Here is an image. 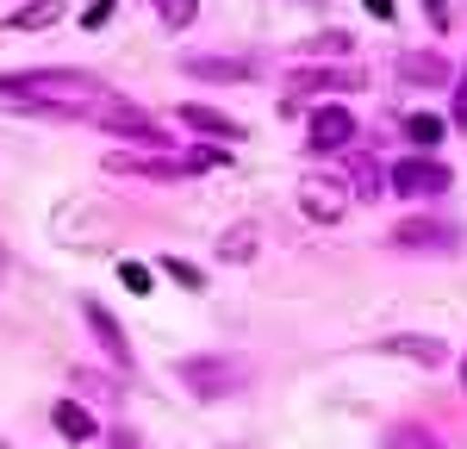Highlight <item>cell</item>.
Listing matches in <instances>:
<instances>
[{
  "label": "cell",
  "mask_w": 467,
  "mask_h": 449,
  "mask_svg": "<svg viewBox=\"0 0 467 449\" xmlns=\"http://www.w3.org/2000/svg\"><path fill=\"white\" fill-rule=\"evenodd\" d=\"M112 88L88 69H6L0 75V107L13 112H44V119H75L94 125Z\"/></svg>",
  "instance_id": "cell-1"
},
{
  "label": "cell",
  "mask_w": 467,
  "mask_h": 449,
  "mask_svg": "<svg viewBox=\"0 0 467 449\" xmlns=\"http://www.w3.org/2000/svg\"><path fill=\"white\" fill-rule=\"evenodd\" d=\"M218 162H224L218 150H187V156H156V150L150 156H125L119 150V156H107L112 175H138V182H187L200 169H218Z\"/></svg>",
  "instance_id": "cell-2"
},
{
  "label": "cell",
  "mask_w": 467,
  "mask_h": 449,
  "mask_svg": "<svg viewBox=\"0 0 467 449\" xmlns=\"http://www.w3.org/2000/svg\"><path fill=\"white\" fill-rule=\"evenodd\" d=\"M175 381L193 400H224L244 387V362L237 356H187V362H175Z\"/></svg>",
  "instance_id": "cell-3"
},
{
  "label": "cell",
  "mask_w": 467,
  "mask_h": 449,
  "mask_svg": "<svg viewBox=\"0 0 467 449\" xmlns=\"http://www.w3.org/2000/svg\"><path fill=\"white\" fill-rule=\"evenodd\" d=\"M94 125H100V131H112V138H125V144H144V150H156V156H169V131H162L144 107L119 100V94L100 107V119H94Z\"/></svg>",
  "instance_id": "cell-4"
},
{
  "label": "cell",
  "mask_w": 467,
  "mask_h": 449,
  "mask_svg": "<svg viewBox=\"0 0 467 449\" xmlns=\"http://www.w3.org/2000/svg\"><path fill=\"white\" fill-rule=\"evenodd\" d=\"M449 182H455V175H449V162H436V156H405V162H393V187L405 200H436Z\"/></svg>",
  "instance_id": "cell-5"
},
{
  "label": "cell",
  "mask_w": 467,
  "mask_h": 449,
  "mask_svg": "<svg viewBox=\"0 0 467 449\" xmlns=\"http://www.w3.org/2000/svg\"><path fill=\"white\" fill-rule=\"evenodd\" d=\"M81 318H88V331H94V343H100V350L112 356V369H119V374H131V369H138V350L125 343V325L112 318V312L100 306V299H81Z\"/></svg>",
  "instance_id": "cell-6"
},
{
  "label": "cell",
  "mask_w": 467,
  "mask_h": 449,
  "mask_svg": "<svg viewBox=\"0 0 467 449\" xmlns=\"http://www.w3.org/2000/svg\"><path fill=\"white\" fill-rule=\"evenodd\" d=\"M356 88H368V75H361V69H293L287 75V100H281V107H299L306 94H356Z\"/></svg>",
  "instance_id": "cell-7"
},
{
  "label": "cell",
  "mask_w": 467,
  "mask_h": 449,
  "mask_svg": "<svg viewBox=\"0 0 467 449\" xmlns=\"http://www.w3.org/2000/svg\"><path fill=\"white\" fill-rule=\"evenodd\" d=\"M343 206H349V187L337 182V175H306V182H299V213L312 224H337Z\"/></svg>",
  "instance_id": "cell-8"
},
{
  "label": "cell",
  "mask_w": 467,
  "mask_h": 449,
  "mask_svg": "<svg viewBox=\"0 0 467 449\" xmlns=\"http://www.w3.org/2000/svg\"><path fill=\"white\" fill-rule=\"evenodd\" d=\"M393 250H462V231L442 219H405L393 224Z\"/></svg>",
  "instance_id": "cell-9"
},
{
  "label": "cell",
  "mask_w": 467,
  "mask_h": 449,
  "mask_svg": "<svg viewBox=\"0 0 467 449\" xmlns=\"http://www.w3.org/2000/svg\"><path fill=\"white\" fill-rule=\"evenodd\" d=\"M356 112L349 107H318L312 112V131H306V144L312 150H343V144H356Z\"/></svg>",
  "instance_id": "cell-10"
},
{
  "label": "cell",
  "mask_w": 467,
  "mask_h": 449,
  "mask_svg": "<svg viewBox=\"0 0 467 449\" xmlns=\"http://www.w3.org/2000/svg\"><path fill=\"white\" fill-rule=\"evenodd\" d=\"M181 125H187V131H200V138H213V144H237V138H244V125H237V119H224L218 107H200V100H187V107H181Z\"/></svg>",
  "instance_id": "cell-11"
},
{
  "label": "cell",
  "mask_w": 467,
  "mask_h": 449,
  "mask_svg": "<svg viewBox=\"0 0 467 449\" xmlns=\"http://www.w3.org/2000/svg\"><path fill=\"white\" fill-rule=\"evenodd\" d=\"M50 424L63 431V444H94L100 437V418H94V406H81V400H57L50 406Z\"/></svg>",
  "instance_id": "cell-12"
},
{
  "label": "cell",
  "mask_w": 467,
  "mask_h": 449,
  "mask_svg": "<svg viewBox=\"0 0 467 449\" xmlns=\"http://www.w3.org/2000/svg\"><path fill=\"white\" fill-rule=\"evenodd\" d=\"M399 81H411V88H442V81H455L449 63L436 57V50H405L399 57Z\"/></svg>",
  "instance_id": "cell-13"
},
{
  "label": "cell",
  "mask_w": 467,
  "mask_h": 449,
  "mask_svg": "<svg viewBox=\"0 0 467 449\" xmlns=\"http://www.w3.org/2000/svg\"><path fill=\"white\" fill-rule=\"evenodd\" d=\"M181 69L193 75V81H250L255 63L250 57H187Z\"/></svg>",
  "instance_id": "cell-14"
},
{
  "label": "cell",
  "mask_w": 467,
  "mask_h": 449,
  "mask_svg": "<svg viewBox=\"0 0 467 449\" xmlns=\"http://www.w3.org/2000/svg\"><path fill=\"white\" fill-rule=\"evenodd\" d=\"M380 350L387 356H405V362H424V369H442V356H449L442 337H387Z\"/></svg>",
  "instance_id": "cell-15"
},
{
  "label": "cell",
  "mask_w": 467,
  "mask_h": 449,
  "mask_svg": "<svg viewBox=\"0 0 467 449\" xmlns=\"http://www.w3.org/2000/svg\"><path fill=\"white\" fill-rule=\"evenodd\" d=\"M57 13H63V0H32V6H19V13L6 19V32H44Z\"/></svg>",
  "instance_id": "cell-16"
},
{
  "label": "cell",
  "mask_w": 467,
  "mask_h": 449,
  "mask_svg": "<svg viewBox=\"0 0 467 449\" xmlns=\"http://www.w3.org/2000/svg\"><path fill=\"white\" fill-rule=\"evenodd\" d=\"M387 449H442V437H436L431 424H393L387 431Z\"/></svg>",
  "instance_id": "cell-17"
},
{
  "label": "cell",
  "mask_w": 467,
  "mask_h": 449,
  "mask_svg": "<svg viewBox=\"0 0 467 449\" xmlns=\"http://www.w3.org/2000/svg\"><path fill=\"white\" fill-rule=\"evenodd\" d=\"M380 169H374V162H368V156H356V162H349V193H356V200H380Z\"/></svg>",
  "instance_id": "cell-18"
},
{
  "label": "cell",
  "mask_w": 467,
  "mask_h": 449,
  "mask_svg": "<svg viewBox=\"0 0 467 449\" xmlns=\"http://www.w3.org/2000/svg\"><path fill=\"white\" fill-rule=\"evenodd\" d=\"M442 131H449V125H442L436 112H411V119H405V138H411V144H418V150L442 144Z\"/></svg>",
  "instance_id": "cell-19"
},
{
  "label": "cell",
  "mask_w": 467,
  "mask_h": 449,
  "mask_svg": "<svg viewBox=\"0 0 467 449\" xmlns=\"http://www.w3.org/2000/svg\"><path fill=\"white\" fill-rule=\"evenodd\" d=\"M218 256H224V262H250L255 256V231H250V224H231V231L218 237Z\"/></svg>",
  "instance_id": "cell-20"
},
{
  "label": "cell",
  "mask_w": 467,
  "mask_h": 449,
  "mask_svg": "<svg viewBox=\"0 0 467 449\" xmlns=\"http://www.w3.org/2000/svg\"><path fill=\"white\" fill-rule=\"evenodd\" d=\"M150 6H156V19H162L169 32H187L193 13H200V0H150Z\"/></svg>",
  "instance_id": "cell-21"
},
{
  "label": "cell",
  "mask_w": 467,
  "mask_h": 449,
  "mask_svg": "<svg viewBox=\"0 0 467 449\" xmlns=\"http://www.w3.org/2000/svg\"><path fill=\"white\" fill-rule=\"evenodd\" d=\"M75 387L94 393V400H119V381H107L100 369H75Z\"/></svg>",
  "instance_id": "cell-22"
},
{
  "label": "cell",
  "mask_w": 467,
  "mask_h": 449,
  "mask_svg": "<svg viewBox=\"0 0 467 449\" xmlns=\"http://www.w3.org/2000/svg\"><path fill=\"white\" fill-rule=\"evenodd\" d=\"M162 268L175 275V281H181V287H187V294H200V287H206V275H200L193 262H181V256H162Z\"/></svg>",
  "instance_id": "cell-23"
},
{
  "label": "cell",
  "mask_w": 467,
  "mask_h": 449,
  "mask_svg": "<svg viewBox=\"0 0 467 449\" xmlns=\"http://www.w3.org/2000/svg\"><path fill=\"white\" fill-rule=\"evenodd\" d=\"M119 281H125L131 294H150V268H144V262H125V268H119Z\"/></svg>",
  "instance_id": "cell-24"
},
{
  "label": "cell",
  "mask_w": 467,
  "mask_h": 449,
  "mask_svg": "<svg viewBox=\"0 0 467 449\" xmlns=\"http://www.w3.org/2000/svg\"><path fill=\"white\" fill-rule=\"evenodd\" d=\"M349 44H356L349 32H324L318 37V50H330V57H349Z\"/></svg>",
  "instance_id": "cell-25"
},
{
  "label": "cell",
  "mask_w": 467,
  "mask_h": 449,
  "mask_svg": "<svg viewBox=\"0 0 467 449\" xmlns=\"http://www.w3.org/2000/svg\"><path fill=\"white\" fill-rule=\"evenodd\" d=\"M455 125H462V131H467V69L455 75Z\"/></svg>",
  "instance_id": "cell-26"
},
{
  "label": "cell",
  "mask_w": 467,
  "mask_h": 449,
  "mask_svg": "<svg viewBox=\"0 0 467 449\" xmlns=\"http://www.w3.org/2000/svg\"><path fill=\"white\" fill-rule=\"evenodd\" d=\"M107 449H138V431H125V424H119V431H107Z\"/></svg>",
  "instance_id": "cell-27"
},
{
  "label": "cell",
  "mask_w": 467,
  "mask_h": 449,
  "mask_svg": "<svg viewBox=\"0 0 467 449\" xmlns=\"http://www.w3.org/2000/svg\"><path fill=\"white\" fill-rule=\"evenodd\" d=\"M462 387H467V356H462Z\"/></svg>",
  "instance_id": "cell-28"
},
{
  "label": "cell",
  "mask_w": 467,
  "mask_h": 449,
  "mask_svg": "<svg viewBox=\"0 0 467 449\" xmlns=\"http://www.w3.org/2000/svg\"><path fill=\"white\" fill-rule=\"evenodd\" d=\"M424 6H431V13H436V6H442V0H424Z\"/></svg>",
  "instance_id": "cell-29"
},
{
  "label": "cell",
  "mask_w": 467,
  "mask_h": 449,
  "mask_svg": "<svg viewBox=\"0 0 467 449\" xmlns=\"http://www.w3.org/2000/svg\"><path fill=\"white\" fill-rule=\"evenodd\" d=\"M0 268H6V250H0Z\"/></svg>",
  "instance_id": "cell-30"
},
{
  "label": "cell",
  "mask_w": 467,
  "mask_h": 449,
  "mask_svg": "<svg viewBox=\"0 0 467 449\" xmlns=\"http://www.w3.org/2000/svg\"><path fill=\"white\" fill-rule=\"evenodd\" d=\"M0 449H13V444H6V437H0Z\"/></svg>",
  "instance_id": "cell-31"
}]
</instances>
